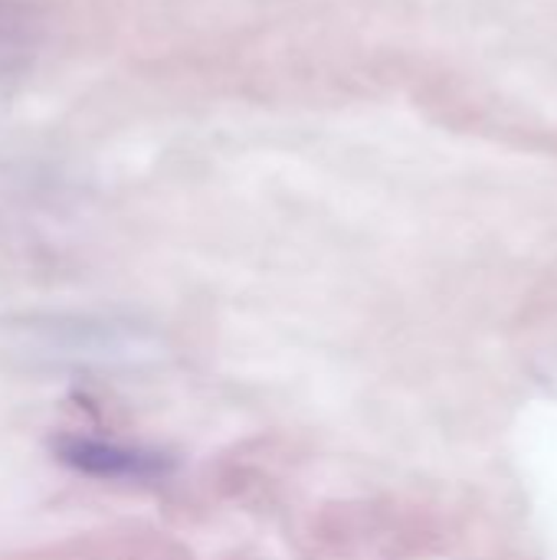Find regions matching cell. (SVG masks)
Segmentation results:
<instances>
[{"instance_id":"cell-3","label":"cell","mask_w":557,"mask_h":560,"mask_svg":"<svg viewBox=\"0 0 557 560\" xmlns=\"http://www.w3.org/2000/svg\"><path fill=\"white\" fill-rule=\"evenodd\" d=\"M43 13L30 0H0V82L33 69L43 49Z\"/></svg>"},{"instance_id":"cell-1","label":"cell","mask_w":557,"mask_h":560,"mask_svg":"<svg viewBox=\"0 0 557 560\" xmlns=\"http://www.w3.org/2000/svg\"><path fill=\"white\" fill-rule=\"evenodd\" d=\"M16 345L30 358L72 368L135 364L151 354V338L131 322L92 315H46L16 325Z\"/></svg>"},{"instance_id":"cell-2","label":"cell","mask_w":557,"mask_h":560,"mask_svg":"<svg viewBox=\"0 0 557 560\" xmlns=\"http://www.w3.org/2000/svg\"><path fill=\"white\" fill-rule=\"evenodd\" d=\"M59 466H66L79 479H92L102 486H128V489H154L177 476V459L158 446L105 436V433H59L49 443Z\"/></svg>"}]
</instances>
